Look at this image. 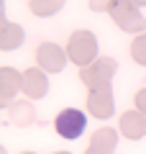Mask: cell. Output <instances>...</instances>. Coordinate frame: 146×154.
Masks as SVG:
<instances>
[{
  "instance_id": "1",
  "label": "cell",
  "mask_w": 146,
  "mask_h": 154,
  "mask_svg": "<svg viewBox=\"0 0 146 154\" xmlns=\"http://www.w3.org/2000/svg\"><path fill=\"white\" fill-rule=\"evenodd\" d=\"M54 126L64 139H80L82 131H85V126H87V116L82 110H77V108H67V110H62L56 116Z\"/></svg>"
}]
</instances>
